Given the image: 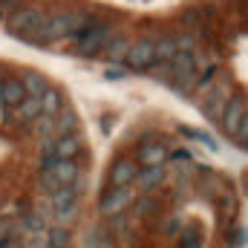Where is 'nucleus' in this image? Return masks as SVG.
<instances>
[{"mask_svg": "<svg viewBox=\"0 0 248 248\" xmlns=\"http://www.w3.org/2000/svg\"><path fill=\"white\" fill-rule=\"evenodd\" d=\"M46 20V12L41 9V6H17L12 15H9V20H6V29L15 35V38H20V41H35V32L41 29V23Z\"/></svg>", "mask_w": 248, "mask_h": 248, "instance_id": "f257e3e1", "label": "nucleus"}, {"mask_svg": "<svg viewBox=\"0 0 248 248\" xmlns=\"http://www.w3.org/2000/svg\"><path fill=\"white\" fill-rule=\"evenodd\" d=\"M113 35H116L113 23H110V20H98V23H93L87 32H81V35L75 38L72 52H75V55H81V58L101 55V52H104V46L110 44V38H113Z\"/></svg>", "mask_w": 248, "mask_h": 248, "instance_id": "f03ea898", "label": "nucleus"}, {"mask_svg": "<svg viewBox=\"0 0 248 248\" xmlns=\"http://www.w3.org/2000/svg\"><path fill=\"white\" fill-rule=\"evenodd\" d=\"M133 199H136V187H104V193H101V199H98V214L104 217V219H113V217H119V214H127V208L133 205Z\"/></svg>", "mask_w": 248, "mask_h": 248, "instance_id": "7ed1b4c3", "label": "nucleus"}, {"mask_svg": "<svg viewBox=\"0 0 248 248\" xmlns=\"http://www.w3.org/2000/svg\"><path fill=\"white\" fill-rule=\"evenodd\" d=\"M228 98H231V84L228 81H219L217 87H208L205 98H202V113L211 122H219L222 113H225V107H228Z\"/></svg>", "mask_w": 248, "mask_h": 248, "instance_id": "20e7f679", "label": "nucleus"}, {"mask_svg": "<svg viewBox=\"0 0 248 248\" xmlns=\"http://www.w3.org/2000/svg\"><path fill=\"white\" fill-rule=\"evenodd\" d=\"M124 63H127L130 69H150V66L156 63V44H153V38H139V41H133L130 49H127Z\"/></svg>", "mask_w": 248, "mask_h": 248, "instance_id": "39448f33", "label": "nucleus"}, {"mask_svg": "<svg viewBox=\"0 0 248 248\" xmlns=\"http://www.w3.org/2000/svg\"><path fill=\"white\" fill-rule=\"evenodd\" d=\"M246 110H248V98L246 95H231V98H228V107H225V113H222V119H219V127H222L228 136H237Z\"/></svg>", "mask_w": 248, "mask_h": 248, "instance_id": "423d86ee", "label": "nucleus"}, {"mask_svg": "<svg viewBox=\"0 0 248 248\" xmlns=\"http://www.w3.org/2000/svg\"><path fill=\"white\" fill-rule=\"evenodd\" d=\"M136 173H139V162L136 159H127V156H119L110 168V187H130L136 182Z\"/></svg>", "mask_w": 248, "mask_h": 248, "instance_id": "0eeeda50", "label": "nucleus"}, {"mask_svg": "<svg viewBox=\"0 0 248 248\" xmlns=\"http://www.w3.org/2000/svg\"><path fill=\"white\" fill-rule=\"evenodd\" d=\"M168 147L162 141H144L139 147V168H162L168 162Z\"/></svg>", "mask_w": 248, "mask_h": 248, "instance_id": "6e6552de", "label": "nucleus"}, {"mask_svg": "<svg viewBox=\"0 0 248 248\" xmlns=\"http://www.w3.org/2000/svg\"><path fill=\"white\" fill-rule=\"evenodd\" d=\"M162 182H165V165L162 168H139L133 187L139 193H153V190L162 187Z\"/></svg>", "mask_w": 248, "mask_h": 248, "instance_id": "1a4fd4ad", "label": "nucleus"}, {"mask_svg": "<svg viewBox=\"0 0 248 248\" xmlns=\"http://www.w3.org/2000/svg\"><path fill=\"white\" fill-rule=\"evenodd\" d=\"M23 98H26V87L20 84V78H6L3 81V87H0V101H3V107L6 110H15V107H20L23 104Z\"/></svg>", "mask_w": 248, "mask_h": 248, "instance_id": "9d476101", "label": "nucleus"}, {"mask_svg": "<svg viewBox=\"0 0 248 248\" xmlns=\"http://www.w3.org/2000/svg\"><path fill=\"white\" fill-rule=\"evenodd\" d=\"M84 150V139L81 133H66V136H55V156L58 159H78V153Z\"/></svg>", "mask_w": 248, "mask_h": 248, "instance_id": "9b49d317", "label": "nucleus"}, {"mask_svg": "<svg viewBox=\"0 0 248 248\" xmlns=\"http://www.w3.org/2000/svg\"><path fill=\"white\" fill-rule=\"evenodd\" d=\"M46 173H55V179H58L61 185H72V182L81 179V165H78L75 159H58V162L52 165V170H46Z\"/></svg>", "mask_w": 248, "mask_h": 248, "instance_id": "f8f14e48", "label": "nucleus"}, {"mask_svg": "<svg viewBox=\"0 0 248 248\" xmlns=\"http://www.w3.org/2000/svg\"><path fill=\"white\" fill-rule=\"evenodd\" d=\"M17 78H20V84L26 87V95H35V98H41V95L46 93V87H49L46 78H44L41 72H35V69H23Z\"/></svg>", "mask_w": 248, "mask_h": 248, "instance_id": "ddd939ff", "label": "nucleus"}, {"mask_svg": "<svg viewBox=\"0 0 248 248\" xmlns=\"http://www.w3.org/2000/svg\"><path fill=\"white\" fill-rule=\"evenodd\" d=\"M130 44H133V41H127L124 35H113V38H110V44L104 46V52H101V55H104L110 63L124 61V58H127V49H130Z\"/></svg>", "mask_w": 248, "mask_h": 248, "instance_id": "4468645a", "label": "nucleus"}, {"mask_svg": "<svg viewBox=\"0 0 248 248\" xmlns=\"http://www.w3.org/2000/svg\"><path fill=\"white\" fill-rule=\"evenodd\" d=\"M38 116H41V98H35V95H26L23 104L15 107V119L23 124H32Z\"/></svg>", "mask_w": 248, "mask_h": 248, "instance_id": "2eb2a0df", "label": "nucleus"}, {"mask_svg": "<svg viewBox=\"0 0 248 248\" xmlns=\"http://www.w3.org/2000/svg\"><path fill=\"white\" fill-rule=\"evenodd\" d=\"M63 110V95L61 90H55V87H46V93L41 95V113H46V116H58Z\"/></svg>", "mask_w": 248, "mask_h": 248, "instance_id": "dca6fc26", "label": "nucleus"}, {"mask_svg": "<svg viewBox=\"0 0 248 248\" xmlns=\"http://www.w3.org/2000/svg\"><path fill=\"white\" fill-rule=\"evenodd\" d=\"M17 228H20V234H35V231H46V219H44V217H41L38 211H26V214L20 217Z\"/></svg>", "mask_w": 248, "mask_h": 248, "instance_id": "f3484780", "label": "nucleus"}, {"mask_svg": "<svg viewBox=\"0 0 248 248\" xmlns=\"http://www.w3.org/2000/svg\"><path fill=\"white\" fill-rule=\"evenodd\" d=\"M75 130H78V116L69 107H63L55 116V136H66V133H75Z\"/></svg>", "mask_w": 248, "mask_h": 248, "instance_id": "a211bd4d", "label": "nucleus"}, {"mask_svg": "<svg viewBox=\"0 0 248 248\" xmlns=\"http://www.w3.org/2000/svg\"><path fill=\"white\" fill-rule=\"evenodd\" d=\"M46 240H49V248H69L72 231L66 225H52V228H46Z\"/></svg>", "mask_w": 248, "mask_h": 248, "instance_id": "6ab92c4d", "label": "nucleus"}, {"mask_svg": "<svg viewBox=\"0 0 248 248\" xmlns=\"http://www.w3.org/2000/svg\"><path fill=\"white\" fill-rule=\"evenodd\" d=\"M153 44H156V61H173V55L179 52L176 49V35H165Z\"/></svg>", "mask_w": 248, "mask_h": 248, "instance_id": "aec40b11", "label": "nucleus"}, {"mask_svg": "<svg viewBox=\"0 0 248 248\" xmlns=\"http://www.w3.org/2000/svg\"><path fill=\"white\" fill-rule=\"evenodd\" d=\"M32 127V133L38 136V139H46V136H55V116H46V113H41L35 122L29 124Z\"/></svg>", "mask_w": 248, "mask_h": 248, "instance_id": "412c9836", "label": "nucleus"}, {"mask_svg": "<svg viewBox=\"0 0 248 248\" xmlns=\"http://www.w3.org/2000/svg\"><path fill=\"white\" fill-rule=\"evenodd\" d=\"M179 248H205L202 234H199L196 225H185V228H182V234H179Z\"/></svg>", "mask_w": 248, "mask_h": 248, "instance_id": "4be33fe9", "label": "nucleus"}, {"mask_svg": "<svg viewBox=\"0 0 248 248\" xmlns=\"http://www.w3.org/2000/svg\"><path fill=\"white\" fill-rule=\"evenodd\" d=\"M107 243H110V231L107 228H90L87 246L90 248H107Z\"/></svg>", "mask_w": 248, "mask_h": 248, "instance_id": "5701e85b", "label": "nucleus"}, {"mask_svg": "<svg viewBox=\"0 0 248 248\" xmlns=\"http://www.w3.org/2000/svg\"><path fill=\"white\" fill-rule=\"evenodd\" d=\"M38 187H41V193L44 196H52L58 187H63L58 179H55V173H38Z\"/></svg>", "mask_w": 248, "mask_h": 248, "instance_id": "b1692460", "label": "nucleus"}, {"mask_svg": "<svg viewBox=\"0 0 248 248\" xmlns=\"http://www.w3.org/2000/svg\"><path fill=\"white\" fill-rule=\"evenodd\" d=\"M179 133H185L190 139H196V141H202L205 147H211V150H217V141L208 136V133H202V130H196V127H187V124H179Z\"/></svg>", "mask_w": 248, "mask_h": 248, "instance_id": "393cba45", "label": "nucleus"}, {"mask_svg": "<svg viewBox=\"0 0 248 248\" xmlns=\"http://www.w3.org/2000/svg\"><path fill=\"white\" fill-rule=\"evenodd\" d=\"M23 248H49L46 231H35V234H26V243H23Z\"/></svg>", "mask_w": 248, "mask_h": 248, "instance_id": "a878e982", "label": "nucleus"}, {"mask_svg": "<svg viewBox=\"0 0 248 248\" xmlns=\"http://www.w3.org/2000/svg\"><path fill=\"white\" fill-rule=\"evenodd\" d=\"M176 49H179V52H193V49H196V38H193L190 32H179V35H176Z\"/></svg>", "mask_w": 248, "mask_h": 248, "instance_id": "bb28decb", "label": "nucleus"}, {"mask_svg": "<svg viewBox=\"0 0 248 248\" xmlns=\"http://www.w3.org/2000/svg\"><path fill=\"white\" fill-rule=\"evenodd\" d=\"M217 72H219V66H217V63H211V66H208V72H202V75L196 78V87H199V90H208Z\"/></svg>", "mask_w": 248, "mask_h": 248, "instance_id": "cd10ccee", "label": "nucleus"}, {"mask_svg": "<svg viewBox=\"0 0 248 248\" xmlns=\"http://www.w3.org/2000/svg\"><path fill=\"white\" fill-rule=\"evenodd\" d=\"M153 193H141V202H139V208H136V217H147V214H153Z\"/></svg>", "mask_w": 248, "mask_h": 248, "instance_id": "c85d7f7f", "label": "nucleus"}, {"mask_svg": "<svg viewBox=\"0 0 248 248\" xmlns=\"http://www.w3.org/2000/svg\"><path fill=\"white\" fill-rule=\"evenodd\" d=\"M234 139H237V144H240V147H246V150H248V110H246V116H243V124H240V130H237V136H234Z\"/></svg>", "mask_w": 248, "mask_h": 248, "instance_id": "c756f323", "label": "nucleus"}, {"mask_svg": "<svg viewBox=\"0 0 248 248\" xmlns=\"http://www.w3.org/2000/svg\"><path fill=\"white\" fill-rule=\"evenodd\" d=\"M168 162H176V165L182 162V165H187V162H190V153H187V150H176V153L168 156Z\"/></svg>", "mask_w": 248, "mask_h": 248, "instance_id": "7c9ffc66", "label": "nucleus"}, {"mask_svg": "<svg viewBox=\"0 0 248 248\" xmlns=\"http://www.w3.org/2000/svg\"><path fill=\"white\" fill-rule=\"evenodd\" d=\"M17 3H20V0H0V9H12V12H15Z\"/></svg>", "mask_w": 248, "mask_h": 248, "instance_id": "2f4dec72", "label": "nucleus"}, {"mask_svg": "<svg viewBox=\"0 0 248 248\" xmlns=\"http://www.w3.org/2000/svg\"><path fill=\"white\" fill-rule=\"evenodd\" d=\"M104 78H124V72H122V69H107V72H104Z\"/></svg>", "mask_w": 248, "mask_h": 248, "instance_id": "473e14b6", "label": "nucleus"}, {"mask_svg": "<svg viewBox=\"0 0 248 248\" xmlns=\"http://www.w3.org/2000/svg\"><path fill=\"white\" fill-rule=\"evenodd\" d=\"M176 231H179V219H170L168 222V234H176Z\"/></svg>", "mask_w": 248, "mask_h": 248, "instance_id": "72a5a7b5", "label": "nucleus"}, {"mask_svg": "<svg viewBox=\"0 0 248 248\" xmlns=\"http://www.w3.org/2000/svg\"><path fill=\"white\" fill-rule=\"evenodd\" d=\"M6 107H3V101H0V124H3V119H6V113H3Z\"/></svg>", "mask_w": 248, "mask_h": 248, "instance_id": "f704fd0d", "label": "nucleus"}, {"mask_svg": "<svg viewBox=\"0 0 248 248\" xmlns=\"http://www.w3.org/2000/svg\"><path fill=\"white\" fill-rule=\"evenodd\" d=\"M6 78H9V75H6V72L0 69V87H3V81H6Z\"/></svg>", "mask_w": 248, "mask_h": 248, "instance_id": "c9c22d12", "label": "nucleus"}, {"mask_svg": "<svg viewBox=\"0 0 248 248\" xmlns=\"http://www.w3.org/2000/svg\"><path fill=\"white\" fill-rule=\"evenodd\" d=\"M0 20H3V9H0Z\"/></svg>", "mask_w": 248, "mask_h": 248, "instance_id": "e433bc0d", "label": "nucleus"}, {"mask_svg": "<svg viewBox=\"0 0 248 248\" xmlns=\"http://www.w3.org/2000/svg\"><path fill=\"white\" fill-rule=\"evenodd\" d=\"M0 234H3V228H0Z\"/></svg>", "mask_w": 248, "mask_h": 248, "instance_id": "4c0bfd02", "label": "nucleus"}]
</instances>
